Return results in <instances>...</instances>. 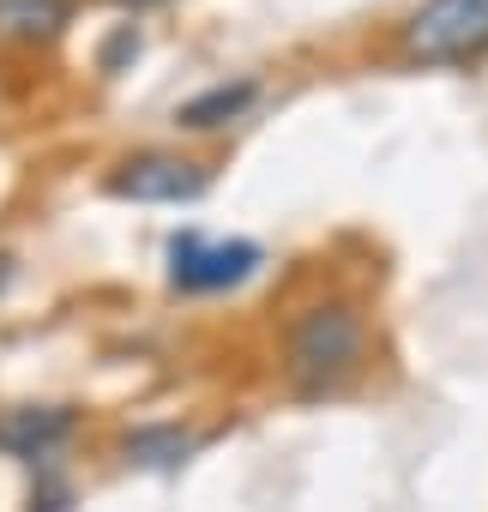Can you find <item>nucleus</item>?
Listing matches in <instances>:
<instances>
[{
	"label": "nucleus",
	"instance_id": "1",
	"mask_svg": "<svg viewBox=\"0 0 488 512\" xmlns=\"http://www.w3.org/2000/svg\"><path fill=\"white\" fill-rule=\"evenodd\" d=\"M368 314L350 296H320L284 326V380L302 398H332L368 368Z\"/></svg>",
	"mask_w": 488,
	"mask_h": 512
},
{
	"label": "nucleus",
	"instance_id": "3",
	"mask_svg": "<svg viewBox=\"0 0 488 512\" xmlns=\"http://www.w3.org/2000/svg\"><path fill=\"white\" fill-rule=\"evenodd\" d=\"M260 266V247L241 241V235H199V229H181L169 241V290L181 296H217V290H235L248 284Z\"/></svg>",
	"mask_w": 488,
	"mask_h": 512
},
{
	"label": "nucleus",
	"instance_id": "4",
	"mask_svg": "<svg viewBox=\"0 0 488 512\" xmlns=\"http://www.w3.org/2000/svg\"><path fill=\"white\" fill-rule=\"evenodd\" d=\"M103 187L109 199H133V205H193L211 187V169L181 151H133L109 169Z\"/></svg>",
	"mask_w": 488,
	"mask_h": 512
},
{
	"label": "nucleus",
	"instance_id": "6",
	"mask_svg": "<svg viewBox=\"0 0 488 512\" xmlns=\"http://www.w3.org/2000/svg\"><path fill=\"white\" fill-rule=\"evenodd\" d=\"M254 103H260V79H217V85H205L199 97L175 103V127H181V133H217V127L241 121Z\"/></svg>",
	"mask_w": 488,
	"mask_h": 512
},
{
	"label": "nucleus",
	"instance_id": "9",
	"mask_svg": "<svg viewBox=\"0 0 488 512\" xmlns=\"http://www.w3.org/2000/svg\"><path fill=\"white\" fill-rule=\"evenodd\" d=\"M127 55H139V31H133V25H121V31L109 37V49H103V73H115Z\"/></svg>",
	"mask_w": 488,
	"mask_h": 512
},
{
	"label": "nucleus",
	"instance_id": "7",
	"mask_svg": "<svg viewBox=\"0 0 488 512\" xmlns=\"http://www.w3.org/2000/svg\"><path fill=\"white\" fill-rule=\"evenodd\" d=\"M73 25V0H0V43L13 49H43L67 37Z\"/></svg>",
	"mask_w": 488,
	"mask_h": 512
},
{
	"label": "nucleus",
	"instance_id": "10",
	"mask_svg": "<svg viewBox=\"0 0 488 512\" xmlns=\"http://www.w3.org/2000/svg\"><path fill=\"white\" fill-rule=\"evenodd\" d=\"M109 7H127V13H145V7H163V0H109Z\"/></svg>",
	"mask_w": 488,
	"mask_h": 512
},
{
	"label": "nucleus",
	"instance_id": "11",
	"mask_svg": "<svg viewBox=\"0 0 488 512\" xmlns=\"http://www.w3.org/2000/svg\"><path fill=\"white\" fill-rule=\"evenodd\" d=\"M13 284V253H0V290Z\"/></svg>",
	"mask_w": 488,
	"mask_h": 512
},
{
	"label": "nucleus",
	"instance_id": "2",
	"mask_svg": "<svg viewBox=\"0 0 488 512\" xmlns=\"http://www.w3.org/2000/svg\"><path fill=\"white\" fill-rule=\"evenodd\" d=\"M398 43L422 67H470L488 55V0H422Z\"/></svg>",
	"mask_w": 488,
	"mask_h": 512
},
{
	"label": "nucleus",
	"instance_id": "8",
	"mask_svg": "<svg viewBox=\"0 0 488 512\" xmlns=\"http://www.w3.org/2000/svg\"><path fill=\"white\" fill-rule=\"evenodd\" d=\"M193 446H199L193 428H181V422H145V428H133L121 440V458L139 464V470H175V464L193 458Z\"/></svg>",
	"mask_w": 488,
	"mask_h": 512
},
{
	"label": "nucleus",
	"instance_id": "5",
	"mask_svg": "<svg viewBox=\"0 0 488 512\" xmlns=\"http://www.w3.org/2000/svg\"><path fill=\"white\" fill-rule=\"evenodd\" d=\"M79 434V410L73 404H19L0 416V452H13L19 464H55V452Z\"/></svg>",
	"mask_w": 488,
	"mask_h": 512
}]
</instances>
